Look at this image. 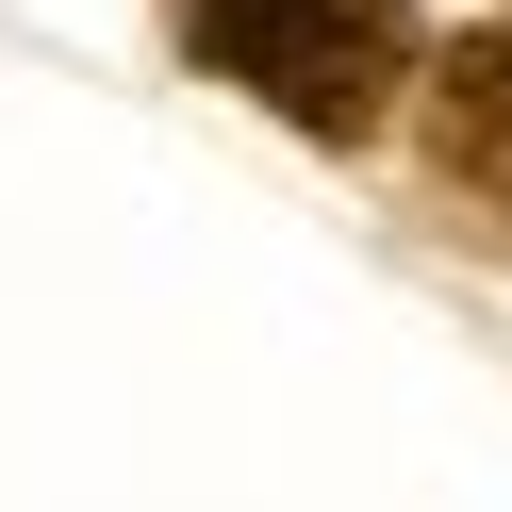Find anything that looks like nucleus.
Masks as SVG:
<instances>
[{"instance_id":"nucleus-1","label":"nucleus","mask_w":512,"mask_h":512,"mask_svg":"<svg viewBox=\"0 0 512 512\" xmlns=\"http://www.w3.org/2000/svg\"><path fill=\"white\" fill-rule=\"evenodd\" d=\"M182 50H199L215 83H248L265 116H298L314 149H364L380 116L430 83V50H413V0H166Z\"/></svg>"},{"instance_id":"nucleus-2","label":"nucleus","mask_w":512,"mask_h":512,"mask_svg":"<svg viewBox=\"0 0 512 512\" xmlns=\"http://www.w3.org/2000/svg\"><path fill=\"white\" fill-rule=\"evenodd\" d=\"M413 100H430V166L512 232V17H496V34H463V50H430Z\"/></svg>"}]
</instances>
